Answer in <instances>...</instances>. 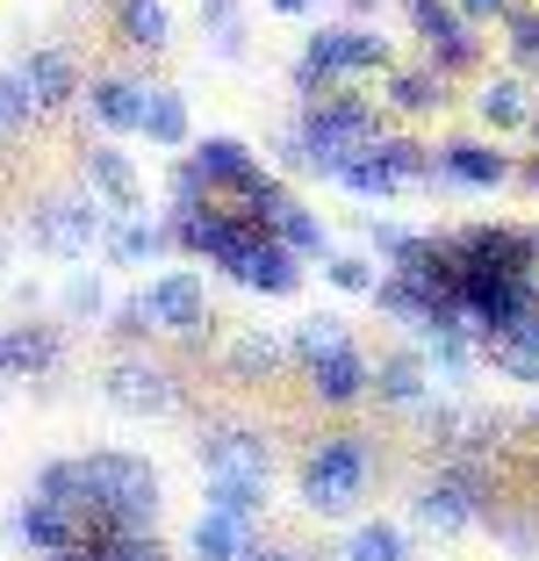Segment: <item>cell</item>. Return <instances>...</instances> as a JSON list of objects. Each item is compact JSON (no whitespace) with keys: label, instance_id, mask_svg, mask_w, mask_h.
<instances>
[{"label":"cell","instance_id":"6da1fadb","mask_svg":"<svg viewBox=\"0 0 539 561\" xmlns=\"http://www.w3.org/2000/svg\"><path fill=\"white\" fill-rule=\"evenodd\" d=\"M173 245H187L195 260L223 266V274L238 280V288H252V296H295V288H302V260H295L274 231L245 224L230 202H202V209L173 216Z\"/></svg>","mask_w":539,"mask_h":561},{"label":"cell","instance_id":"7a4b0ae2","mask_svg":"<svg viewBox=\"0 0 539 561\" xmlns=\"http://www.w3.org/2000/svg\"><path fill=\"white\" fill-rule=\"evenodd\" d=\"M295 137H302L310 173H324V181H331L345 159H359V151L381 137V116H375V101H359V94H310V108H302Z\"/></svg>","mask_w":539,"mask_h":561},{"label":"cell","instance_id":"3957f363","mask_svg":"<svg viewBox=\"0 0 539 561\" xmlns=\"http://www.w3.org/2000/svg\"><path fill=\"white\" fill-rule=\"evenodd\" d=\"M367 476H375V454H367L353 432H339V439H317L310 454H302V476L295 482H302V504H310V512L339 518L367 496Z\"/></svg>","mask_w":539,"mask_h":561},{"label":"cell","instance_id":"277c9868","mask_svg":"<svg viewBox=\"0 0 539 561\" xmlns=\"http://www.w3.org/2000/svg\"><path fill=\"white\" fill-rule=\"evenodd\" d=\"M345 72H389V36L345 22V30H317L310 50L295 58V87L302 94H317V80H345Z\"/></svg>","mask_w":539,"mask_h":561},{"label":"cell","instance_id":"5b68a950","mask_svg":"<svg viewBox=\"0 0 539 561\" xmlns=\"http://www.w3.org/2000/svg\"><path fill=\"white\" fill-rule=\"evenodd\" d=\"M101 231H108V209H101L94 195H58L30 216L36 252H50V260H87V252L101 245Z\"/></svg>","mask_w":539,"mask_h":561},{"label":"cell","instance_id":"8992f818","mask_svg":"<svg viewBox=\"0 0 539 561\" xmlns=\"http://www.w3.org/2000/svg\"><path fill=\"white\" fill-rule=\"evenodd\" d=\"M410 30L425 36V58H432V72H468L474 58H482V36H474V22L460 15L454 0H410Z\"/></svg>","mask_w":539,"mask_h":561},{"label":"cell","instance_id":"52a82bcc","mask_svg":"<svg viewBox=\"0 0 539 561\" xmlns=\"http://www.w3.org/2000/svg\"><path fill=\"white\" fill-rule=\"evenodd\" d=\"M101 397H108L115 411H130V417H165L180 403V381H173V367L145 360V353H123V360H108V375H101Z\"/></svg>","mask_w":539,"mask_h":561},{"label":"cell","instance_id":"ba28073f","mask_svg":"<svg viewBox=\"0 0 539 561\" xmlns=\"http://www.w3.org/2000/svg\"><path fill=\"white\" fill-rule=\"evenodd\" d=\"M482 518V468L460 461V468H439V476L417 490V526L425 533H468Z\"/></svg>","mask_w":539,"mask_h":561},{"label":"cell","instance_id":"9c48e42d","mask_svg":"<svg viewBox=\"0 0 539 561\" xmlns=\"http://www.w3.org/2000/svg\"><path fill=\"white\" fill-rule=\"evenodd\" d=\"M195 454H202V468L209 476H223V482H274V454H266V439L252 425H209L195 439Z\"/></svg>","mask_w":539,"mask_h":561},{"label":"cell","instance_id":"30bf717a","mask_svg":"<svg viewBox=\"0 0 539 561\" xmlns=\"http://www.w3.org/2000/svg\"><path fill=\"white\" fill-rule=\"evenodd\" d=\"M137 302H145L151 331H173V339H202V324H209V296L195 274H159Z\"/></svg>","mask_w":539,"mask_h":561},{"label":"cell","instance_id":"8fae6325","mask_svg":"<svg viewBox=\"0 0 539 561\" xmlns=\"http://www.w3.org/2000/svg\"><path fill=\"white\" fill-rule=\"evenodd\" d=\"M80 526L87 518L72 512V504H58V496H44V490H30V504H22V518H15V533L36 547V554H66V547H80Z\"/></svg>","mask_w":539,"mask_h":561},{"label":"cell","instance_id":"7c38bea8","mask_svg":"<svg viewBox=\"0 0 539 561\" xmlns=\"http://www.w3.org/2000/svg\"><path fill=\"white\" fill-rule=\"evenodd\" d=\"M518 165L504 159L496 145H474V137H454V145H439V181H454V187H504Z\"/></svg>","mask_w":539,"mask_h":561},{"label":"cell","instance_id":"4fadbf2b","mask_svg":"<svg viewBox=\"0 0 539 561\" xmlns=\"http://www.w3.org/2000/svg\"><path fill=\"white\" fill-rule=\"evenodd\" d=\"M367 375H375V360L359 346H339V353H324V360H310V397L331 403V411H345V403L367 397Z\"/></svg>","mask_w":539,"mask_h":561},{"label":"cell","instance_id":"5bb4252c","mask_svg":"<svg viewBox=\"0 0 539 561\" xmlns=\"http://www.w3.org/2000/svg\"><path fill=\"white\" fill-rule=\"evenodd\" d=\"M22 87H30V108H66L80 94V66H72V50H30L22 58Z\"/></svg>","mask_w":539,"mask_h":561},{"label":"cell","instance_id":"9a60e30c","mask_svg":"<svg viewBox=\"0 0 539 561\" xmlns=\"http://www.w3.org/2000/svg\"><path fill=\"white\" fill-rule=\"evenodd\" d=\"M87 195H94L108 216H130L137 209V165L115 145H94L87 151Z\"/></svg>","mask_w":539,"mask_h":561},{"label":"cell","instance_id":"2e32d148","mask_svg":"<svg viewBox=\"0 0 539 561\" xmlns=\"http://www.w3.org/2000/svg\"><path fill=\"white\" fill-rule=\"evenodd\" d=\"M101 245H108L115 266H145V260H159V252L173 245V224H151V216H108Z\"/></svg>","mask_w":539,"mask_h":561},{"label":"cell","instance_id":"e0dca14e","mask_svg":"<svg viewBox=\"0 0 539 561\" xmlns=\"http://www.w3.org/2000/svg\"><path fill=\"white\" fill-rule=\"evenodd\" d=\"M50 367H58V331L50 324L0 331V375H50Z\"/></svg>","mask_w":539,"mask_h":561},{"label":"cell","instance_id":"ac0fdd59","mask_svg":"<svg viewBox=\"0 0 539 561\" xmlns=\"http://www.w3.org/2000/svg\"><path fill=\"white\" fill-rule=\"evenodd\" d=\"M425 389H432V375H425V360H417V353H389V360L367 375V397L395 403V411H417V403H425Z\"/></svg>","mask_w":539,"mask_h":561},{"label":"cell","instance_id":"d6986e66","mask_svg":"<svg viewBox=\"0 0 539 561\" xmlns=\"http://www.w3.org/2000/svg\"><path fill=\"white\" fill-rule=\"evenodd\" d=\"M187 554H195V561H245L252 554V518L202 512L195 533H187Z\"/></svg>","mask_w":539,"mask_h":561},{"label":"cell","instance_id":"ffe728a7","mask_svg":"<svg viewBox=\"0 0 539 561\" xmlns=\"http://www.w3.org/2000/svg\"><path fill=\"white\" fill-rule=\"evenodd\" d=\"M87 108H94L101 130H137L145 123V87L137 80H94L87 87Z\"/></svg>","mask_w":539,"mask_h":561},{"label":"cell","instance_id":"44dd1931","mask_svg":"<svg viewBox=\"0 0 539 561\" xmlns=\"http://www.w3.org/2000/svg\"><path fill=\"white\" fill-rule=\"evenodd\" d=\"M490 360H496V375H511V381H525V389H539V310L525 317L518 331L490 339Z\"/></svg>","mask_w":539,"mask_h":561},{"label":"cell","instance_id":"7402d4cb","mask_svg":"<svg viewBox=\"0 0 539 561\" xmlns=\"http://www.w3.org/2000/svg\"><path fill=\"white\" fill-rule=\"evenodd\" d=\"M266 231H274L280 245L295 252V260H331V238H324V224H317V216L302 209L295 195H288V202L274 209V224H266Z\"/></svg>","mask_w":539,"mask_h":561},{"label":"cell","instance_id":"603a6c76","mask_svg":"<svg viewBox=\"0 0 539 561\" xmlns=\"http://www.w3.org/2000/svg\"><path fill=\"white\" fill-rule=\"evenodd\" d=\"M115 30H123L130 50H165L173 15H165V0H123V8H115Z\"/></svg>","mask_w":539,"mask_h":561},{"label":"cell","instance_id":"cb8c5ba5","mask_svg":"<svg viewBox=\"0 0 539 561\" xmlns=\"http://www.w3.org/2000/svg\"><path fill=\"white\" fill-rule=\"evenodd\" d=\"M474 108H482V123H490V130H525V123H532V94H525V80H490L482 87V94H474Z\"/></svg>","mask_w":539,"mask_h":561},{"label":"cell","instance_id":"d4e9b609","mask_svg":"<svg viewBox=\"0 0 539 561\" xmlns=\"http://www.w3.org/2000/svg\"><path fill=\"white\" fill-rule=\"evenodd\" d=\"M339 346H353V331H345V317H339V310H317V317H302V324L288 331V353H295L302 367L324 360V353H339Z\"/></svg>","mask_w":539,"mask_h":561},{"label":"cell","instance_id":"484cf974","mask_svg":"<svg viewBox=\"0 0 539 561\" xmlns=\"http://www.w3.org/2000/svg\"><path fill=\"white\" fill-rule=\"evenodd\" d=\"M331 181H339L345 195H359V202H389L395 187H403V181H395V173H389V165H381V151H375V145L359 151V159H345L339 173H331Z\"/></svg>","mask_w":539,"mask_h":561},{"label":"cell","instance_id":"4316f807","mask_svg":"<svg viewBox=\"0 0 539 561\" xmlns=\"http://www.w3.org/2000/svg\"><path fill=\"white\" fill-rule=\"evenodd\" d=\"M439 87H446V80H439L432 66H425V72H381V101H389V108H403V116H425V108H439V101H446Z\"/></svg>","mask_w":539,"mask_h":561},{"label":"cell","instance_id":"83f0119b","mask_svg":"<svg viewBox=\"0 0 539 561\" xmlns=\"http://www.w3.org/2000/svg\"><path fill=\"white\" fill-rule=\"evenodd\" d=\"M137 130L151 137V145H187V101L173 94V87H145V123Z\"/></svg>","mask_w":539,"mask_h":561},{"label":"cell","instance_id":"f1b7e54d","mask_svg":"<svg viewBox=\"0 0 539 561\" xmlns=\"http://www.w3.org/2000/svg\"><path fill=\"white\" fill-rule=\"evenodd\" d=\"M345 561H410V540L389 518H367V526H353V540H345Z\"/></svg>","mask_w":539,"mask_h":561},{"label":"cell","instance_id":"f546056e","mask_svg":"<svg viewBox=\"0 0 539 561\" xmlns=\"http://www.w3.org/2000/svg\"><path fill=\"white\" fill-rule=\"evenodd\" d=\"M280 360H288V346L266 339V331H245V339L230 346V375H238V381H274Z\"/></svg>","mask_w":539,"mask_h":561},{"label":"cell","instance_id":"4dcf8cb0","mask_svg":"<svg viewBox=\"0 0 539 561\" xmlns=\"http://www.w3.org/2000/svg\"><path fill=\"white\" fill-rule=\"evenodd\" d=\"M209 504H202V512H223V518H260L266 512V490L260 482H223V476H209Z\"/></svg>","mask_w":539,"mask_h":561},{"label":"cell","instance_id":"1f68e13d","mask_svg":"<svg viewBox=\"0 0 539 561\" xmlns=\"http://www.w3.org/2000/svg\"><path fill=\"white\" fill-rule=\"evenodd\" d=\"M417 360H425V375H446L454 389H460V381L474 375V353H468V339H446V331H432Z\"/></svg>","mask_w":539,"mask_h":561},{"label":"cell","instance_id":"d6a6232c","mask_svg":"<svg viewBox=\"0 0 539 561\" xmlns=\"http://www.w3.org/2000/svg\"><path fill=\"white\" fill-rule=\"evenodd\" d=\"M324 274H331V288H345V296H375V280H381L367 252H331Z\"/></svg>","mask_w":539,"mask_h":561},{"label":"cell","instance_id":"836d02e7","mask_svg":"<svg viewBox=\"0 0 539 561\" xmlns=\"http://www.w3.org/2000/svg\"><path fill=\"white\" fill-rule=\"evenodd\" d=\"M504 15H511V58L539 66V8H504Z\"/></svg>","mask_w":539,"mask_h":561},{"label":"cell","instance_id":"e575fe53","mask_svg":"<svg viewBox=\"0 0 539 561\" xmlns=\"http://www.w3.org/2000/svg\"><path fill=\"white\" fill-rule=\"evenodd\" d=\"M36 108H30V87H22V72H0V130H22Z\"/></svg>","mask_w":539,"mask_h":561},{"label":"cell","instance_id":"d590c367","mask_svg":"<svg viewBox=\"0 0 539 561\" xmlns=\"http://www.w3.org/2000/svg\"><path fill=\"white\" fill-rule=\"evenodd\" d=\"M101 310H108L101 280H94V274H72V280H66V317H101Z\"/></svg>","mask_w":539,"mask_h":561},{"label":"cell","instance_id":"8d00e7d4","mask_svg":"<svg viewBox=\"0 0 539 561\" xmlns=\"http://www.w3.org/2000/svg\"><path fill=\"white\" fill-rule=\"evenodd\" d=\"M202 202H209V187H202V173H195V165H180V173H173V216L202 209Z\"/></svg>","mask_w":539,"mask_h":561},{"label":"cell","instance_id":"74e56055","mask_svg":"<svg viewBox=\"0 0 539 561\" xmlns=\"http://www.w3.org/2000/svg\"><path fill=\"white\" fill-rule=\"evenodd\" d=\"M410 238H417V231H403V224H381V216L367 224V245H375L381 260H403V245H410Z\"/></svg>","mask_w":539,"mask_h":561},{"label":"cell","instance_id":"f35d334b","mask_svg":"<svg viewBox=\"0 0 539 561\" xmlns=\"http://www.w3.org/2000/svg\"><path fill=\"white\" fill-rule=\"evenodd\" d=\"M115 331H123V339H145V331H151V317H145V302H123V310H115Z\"/></svg>","mask_w":539,"mask_h":561},{"label":"cell","instance_id":"ab89813d","mask_svg":"<svg viewBox=\"0 0 539 561\" xmlns=\"http://www.w3.org/2000/svg\"><path fill=\"white\" fill-rule=\"evenodd\" d=\"M245 561H302V554H295V547H252Z\"/></svg>","mask_w":539,"mask_h":561},{"label":"cell","instance_id":"60d3db41","mask_svg":"<svg viewBox=\"0 0 539 561\" xmlns=\"http://www.w3.org/2000/svg\"><path fill=\"white\" fill-rule=\"evenodd\" d=\"M266 8H274V15H310L317 0H266Z\"/></svg>","mask_w":539,"mask_h":561},{"label":"cell","instance_id":"b9f144b4","mask_svg":"<svg viewBox=\"0 0 539 561\" xmlns=\"http://www.w3.org/2000/svg\"><path fill=\"white\" fill-rule=\"evenodd\" d=\"M511 181H525V187H532V195H539V159H525L518 173H511Z\"/></svg>","mask_w":539,"mask_h":561},{"label":"cell","instance_id":"7bdbcfd3","mask_svg":"<svg viewBox=\"0 0 539 561\" xmlns=\"http://www.w3.org/2000/svg\"><path fill=\"white\" fill-rule=\"evenodd\" d=\"M504 0H460V15H496Z\"/></svg>","mask_w":539,"mask_h":561},{"label":"cell","instance_id":"ee69618b","mask_svg":"<svg viewBox=\"0 0 539 561\" xmlns=\"http://www.w3.org/2000/svg\"><path fill=\"white\" fill-rule=\"evenodd\" d=\"M525 130H532V145H539V116H532V123H525Z\"/></svg>","mask_w":539,"mask_h":561},{"label":"cell","instance_id":"f6af8a7d","mask_svg":"<svg viewBox=\"0 0 539 561\" xmlns=\"http://www.w3.org/2000/svg\"><path fill=\"white\" fill-rule=\"evenodd\" d=\"M0 266H8V238H0Z\"/></svg>","mask_w":539,"mask_h":561}]
</instances>
